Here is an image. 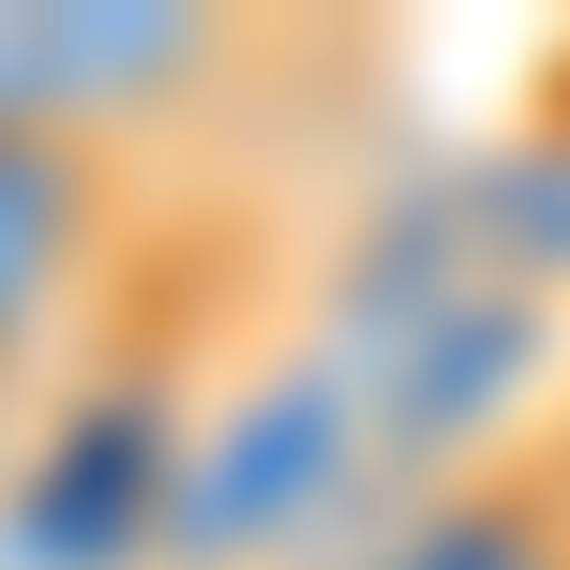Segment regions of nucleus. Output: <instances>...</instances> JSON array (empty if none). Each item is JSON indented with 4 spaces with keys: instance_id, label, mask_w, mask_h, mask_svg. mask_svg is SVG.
<instances>
[{
    "instance_id": "f257e3e1",
    "label": "nucleus",
    "mask_w": 570,
    "mask_h": 570,
    "mask_svg": "<svg viewBox=\"0 0 570 570\" xmlns=\"http://www.w3.org/2000/svg\"><path fill=\"white\" fill-rule=\"evenodd\" d=\"M391 451L345 375V345H301V361H240L226 391L196 405L180 435V481H166V541L150 570H271V556H315L345 511V481Z\"/></svg>"
},
{
    "instance_id": "f03ea898",
    "label": "nucleus",
    "mask_w": 570,
    "mask_h": 570,
    "mask_svg": "<svg viewBox=\"0 0 570 570\" xmlns=\"http://www.w3.org/2000/svg\"><path fill=\"white\" fill-rule=\"evenodd\" d=\"M240 30L210 16H0V136H60V150H136L166 106L226 90Z\"/></svg>"
},
{
    "instance_id": "7ed1b4c3",
    "label": "nucleus",
    "mask_w": 570,
    "mask_h": 570,
    "mask_svg": "<svg viewBox=\"0 0 570 570\" xmlns=\"http://www.w3.org/2000/svg\"><path fill=\"white\" fill-rule=\"evenodd\" d=\"M106 240H120V166L60 136H0V375H46L60 331L106 315Z\"/></svg>"
}]
</instances>
